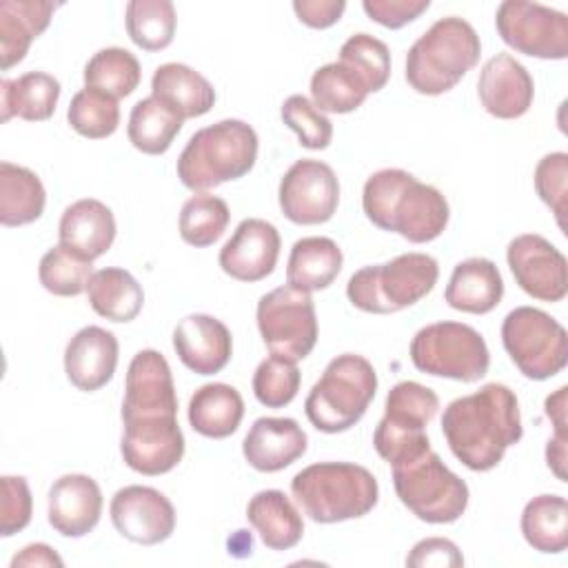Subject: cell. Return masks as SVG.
Wrapping results in <instances>:
<instances>
[{
  "instance_id": "obj_1",
  "label": "cell",
  "mask_w": 568,
  "mask_h": 568,
  "mask_svg": "<svg viewBox=\"0 0 568 568\" xmlns=\"http://www.w3.org/2000/svg\"><path fill=\"white\" fill-rule=\"evenodd\" d=\"M124 464L140 475H164L184 455V435L178 424V395L166 357L153 348L133 355L122 402Z\"/></svg>"
},
{
  "instance_id": "obj_2",
  "label": "cell",
  "mask_w": 568,
  "mask_h": 568,
  "mask_svg": "<svg viewBox=\"0 0 568 568\" xmlns=\"http://www.w3.org/2000/svg\"><path fill=\"white\" fill-rule=\"evenodd\" d=\"M450 453L470 470H493L524 435L517 395L497 382L453 399L442 415Z\"/></svg>"
},
{
  "instance_id": "obj_3",
  "label": "cell",
  "mask_w": 568,
  "mask_h": 568,
  "mask_svg": "<svg viewBox=\"0 0 568 568\" xmlns=\"http://www.w3.org/2000/svg\"><path fill=\"white\" fill-rule=\"evenodd\" d=\"M362 209L375 226L413 244L439 237L450 217L446 197L404 169L375 171L364 184Z\"/></svg>"
},
{
  "instance_id": "obj_4",
  "label": "cell",
  "mask_w": 568,
  "mask_h": 568,
  "mask_svg": "<svg viewBox=\"0 0 568 568\" xmlns=\"http://www.w3.org/2000/svg\"><path fill=\"white\" fill-rule=\"evenodd\" d=\"M302 513L317 524H337L368 515L379 497L373 473L351 462H320L291 479Z\"/></svg>"
},
{
  "instance_id": "obj_5",
  "label": "cell",
  "mask_w": 568,
  "mask_h": 568,
  "mask_svg": "<svg viewBox=\"0 0 568 568\" xmlns=\"http://www.w3.org/2000/svg\"><path fill=\"white\" fill-rule=\"evenodd\" d=\"M257 133L242 120H220L191 135L178 158L180 182L197 193L244 178L257 160Z\"/></svg>"
},
{
  "instance_id": "obj_6",
  "label": "cell",
  "mask_w": 568,
  "mask_h": 568,
  "mask_svg": "<svg viewBox=\"0 0 568 568\" xmlns=\"http://www.w3.org/2000/svg\"><path fill=\"white\" fill-rule=\"evenodd\" d=\"M481 55V42L470 22L457 16L439 18L406 53V82L422 95L450 91Z\"/></svg>"
},
{
  "instance_id": "obj_7",
  "label": "cell",
  "mask_w": 568,
  "mask_h": 568,
  "mask_svg": "<svg viewBox=\"0 0 568 568\" xmlns=\"http://www.w3.org/2000/svg\"><path fill=\"white\" fill-rule=\"evenodd\" d=\"M377 390L373 364L355 353L337 355L313 384L304 402L308 422L322 433H344L355 426Z\"/></svg>"
},
{
  "instance_id": "obj_8",
  "label": "cell",
  "mask_w": 568,
  "mask_h": 568,
  "mask_svg": "<svg viewBox=\"0 0 568 568\" xmlns=\"http://www.w3.org/2000/svg\"><path fill=\"white\" fill-rule=\"evenodd\" d=\"M437 260L426 253H402L386 264L355 271L346 284L348 302L375 315L397 313L424 300L437 284Z\"/></svg>"
},
{
  "instance_id": "obj_9",
  "label": "cell",
  "mask_w": 568,
  "mask_h": 568,
  "mask_svg": "<svg viewBox=\"0 0 568 568\" xmlns=\"http://www.w3.org/2000/svg\"><path fill=\"white\" fill-rule=\"evenodd\" d=\"M393 486L399 501L426 524H453L468 506V486L442 457L428 448L393 466Z\"/></svg>"
},
{
  "instance_id": "obj_10",
  "label": "cell",
  "mask_w": 568,
  "mask_h": 568,
  "mask_svg": "<svg viewBox=\"0 0 568 568\" xmlns=\"http://www.w3.org/2000/svg\"><path fill=\"white\" fill-rule=\"evenodd\" d=\"M410 362L426 375L477 382L488 373L490 353L486 339L473 326L462 322H435L415 333Z\"/></svg>"
},
{
  "instance_id": "obj_11",
  "label": "cell",
  "mask_w": 568,
  "mask_h": 568,
  "mask_svg": "<svg viewBox=\"0 0 568 568\" xmlns=\"http://www.w3.org/2000/svg\"><path fill=\"white\" fill-rule=\"evenodd\" d=\"M501 344L528 379L555 377L568 364L566 328L541 308H513L501 322Z\"/></svg>"
},
{
  "instance_id": "obj_12",
  "label": "cell",
  "mask_w": 568,
  "mask_h": 568,
  "mask_svg": "<svg viewBox=\"0 0 568 568\" xmlns=\"http://www.w3.org/2000/svg\"><path fill=\"white\" fill-rule=\"evenodd\" d=\"M255 317L271 355L300 362L315 348L317 317L311 293L277 286L260 297Z\"/></svg>"
},
{
  "instance_id": "obj_13",
  "label": "cell",
  "mask_w": 568,
  "mask_h": 568,
  "mask_svg": "<svg viewBox=\"0 0 568 568\" xmlns=\"http://www.w3.org/2000/svg\"><path fill=\"white\" fill-rule=\"evenodd\" d=\"M495 27L501 40L532 58L564 60L568 55V16L564 11L524 2L506 0L497 7Z\"/></svg>"
},
{
  "instance_id": "obj_14",
  "label": "cell",
  "mask_w": 568,
  "mask_h": 568,
  "mask_svg": "<svg viewBox=\"0 0 568 568\" xmlns=\"http://www.w3.org/2000/svg\"><path fill=\"white\" fill-rule=\"evenodd\" d=\"M280 209L293 224L311 226L328 222L339 204V180L320 160H297L280 182Z\"/></svg>"
},
{
  "instance_id": "obj_15",
  "label": "cell",
  "mask_w": 568,
  "mask_h": 568,
  "mask_svg": "<svg viewBox=\"0 0 568 568\" xmlns=\"http://www.w3.org/2000/svg\"><path fill=\"white\" fill-rule=\"evenodd\" d=\"M506 260L517 286L541 302H561L568 293L566 255L537 233L510 240Z\"/></svg>"
},
{
  "instance_id": "obj_16",
  "label": "cell",
  "mask_w": 568,
  "mask_h": 568,
  "mask_svg": "<svg viewBox=\"0 0 568 568\" xmlns=\"http://www.w3.org/2000/svg\"><path fill=\"white\" fill-rule=\"evenodd\" d=\"M113 528L133 544L155 546L175 530V508L166 495L151 486H124L111 497Z\"/></svg>"
},
{
  "instance_id": "obj_17",
  "label": "cell",
  "mask_w": 568,
  "mask_h": 568,
  "mask_svg": "<svg viewBox=\"0 0 568 568\" xmlns=\"http://www.w3.org/2000/svg\"><path fill=\"white\" fill-rule=\"evenodd\" d=\"M277 229L260 217H246L220 248V266L240 282H260L273 273L280 257Z\"/></svg>"
},
{
  "instance_id": "obj_18",
  "label": "cell",
  "mask_w": 568,
  "mask_h": 568,
  "mask_svg": "<svg viewBox=\"0 0 568 568\" xmlns=\"http://www.w3.org/2000/svg\"><path fill=\"white\" fill-rule=\"evenodd\" d=\"M477 93L486 113L499 120H515L530 109L535 84L521 62L510 53H497L481 67Z\"/></svg>"
},
{
  "instance_id": "obj_19",
  "label": "cell",
  "mask_w": 568,
  "mask_h": 568,
  "mask_svg": "<svg viewBox=\"0 0 568 568\" xmlns=\"http://www.w3.org/2000/svg\"><path fill=\"white\" fill-rule=\"evenodd\" d=\"M173 348L180 362L197 375L220 373L233 355V337L224 322L213 315L195 313L178 322Z\"/></svg>"
},
{
  "instance_id": "obj_20",
  "label": "cell",
  "mask_w": 568,
  "mask_h": 568,
  "mask_svg": "<svg viewBox=\"0 0 568 568\" xmlns=\"http://www.w3.org/2000/svg\"><path fill=\"white\" fill-rule=\"evenodd\" d=\"M102 515V490L89 475L58 477L49 488V524L62 537H84Z\"/></svg>"
},
{
  "instance_id": "obj_21",
  "label": "cell",
  "mask_w": 568,
  "mask_h": 568,
  "mask_svg": "<svg viewBox=\"0 0 568 568\" xmlns=\"http://www.w3.org/2000/svg\"><path fill=\"white\" fill-rule=\"evenodd\" d=\"M118 339L102 326L80 328L64 348V373L84 393L106 386L118 366Z\"/></svg>"
},
{
  "instance_id": "obj_22",
  "label": "cell",
  "mask_w": 568,
  "mask_h": 568,
  "mask_svg": "<svg viewBox=\"0 0 568 568\" xmlns=\"http://www.w3.org/2000/svg\"><path fill=\"white\" fill-rule=\"evenodd\" d=\"M308 437L291 417H260L242 442L248 466L260 473H277L306 453Z\"/></svg>"
},
{
  "instance_id": "obj_23",
  "label": "cell",
  "mask_w": 568,
  "mask_h": 568,
  "mask_svg": "<svg viewBox=\"0 0 568 568\" xmlns=\"http://www.w3.org/2000/svg\"><path fill=\"white\" fill-rule=\"evenodd\" d=\"M58 240L78 255L91 262L98 260L115 240L113 211L95 197H84L69 204L60 217Z\"/></svg>"
},
{
  "instance_id": "obj_24",
  "label": "cell",
  "mask_w": 568,
  "mask_h": 568,
  "mask_svg": "<svg viewBox=\"0 0 568 568\" xmlns=\"http://www.w3.org/2000/svg\"><path fill=\"white\" fill-rule=\"evenodd\" d=\"M504 297V280L495 262L468 257L453 268L444 300L450 308L473 315L490 313Z\"/></svg>"
},
{
  "instance_id": "obj_25",
  "label": "cell",
  "mask_w": 568,
  "mask_h": 568,
  "mask_svg": "<svg viewBox=\"0 0 568 568\" xmlns=\"http://www.w3.org/2000/svg\"><path fill=\"white\" fill-rule=\"evenodd\" d=\"M151 95L173 109L182 120L204 115L215 104L213 84L182 62L160 64L151 78Z\"/></svg>"
},
{
  "instance_id": "obj_26",
  "label": "cell",
  "mask_w": 568,
  "mask_h": 568,
  "mask_svg": "<svg viewBox=\"0 0 568 568\" xmlns=\"http://www.w3.org/2000/svg\"><path fill=\"white\" fill-rule=\"evenodd\" d=\"M55 11L53 2L2 0L0 2V55L2 69L22 62L31 42L49 27Z\"/></svg>"
},
{
  "instance_id": "obj_27",
  "label": "cell",
  "mask_w": 568,
  "mask_h": 568,
  "mask_svg": "<svg viewBox=\"0 0 568 568\" xmlns=\"http://www.w3.org/2000/svg\"><path fill=\"white\" fill-rule=\"evenodd\" d=\"M246 519L271 550H288L300 544L304 521L293 501L282 490H260L246 506Z\"/></svg>"
},
{
  "instance_id": "obj_28",
  "label": "cell",
  "mask_w": 568,
  "mask_h": 568,
  "mask_svg": "<svg viewBox=\"0 0 568 568\" xmlns=\"http://www.w3.org/2000/svg\"><path fill=\"white\" fill-rule=\"evenodd\" d=\"M242 417L244 399L231 384H204L189 399V424L204 437L224 439L233 435Z\"/></svg>"
},
{
  "instance_id": "obj_29",
  "label": "cell",
  "mask_w": 568,
  "mask_h": 568,
  "mask_svg": "<svg viewBox=\"0 0 568 568\" xmlns=\"http://www.w3.org/2000/svg\"><path fill=\"white\" fill-rule=\"evenodd\" d=\"M342 248L331 237H302L291 248L286 284L306 293L322 291L335 282L342 271Z\"/></svg>"
},
{
  "instance_id": "obj_30",
  "label": "cell",
  "mask_w": 568,
  "mask_h": 568,
  "mask_svg": "<svg viewBox=\"0 0 568 568\" xmlns=\"http://www.w3.org/2000/svg\"><path fill=\"white\" fill-rule=\"evenodd\" d=\"M60 98V82L44 71H29L16 80L0 82V120L13 115L27 122L49 120Z\"/></svg>"
},
{
  "instance_id": "obj_31",
  "label": "cell",
  "mask_w": 568,
  "mask_h": 568,
  "mask_svg": "<svg viewBox=\"0 0 568 568\" xmlns=\"http://www.w3.org/2000/svg\"><path fill=\"white\" fill-rule=\"evenodd\" d=\"M87 297L91 308L111 322L135 320L144 304V291L138 280L118 266L95 271L87 284Z\"/></svg>"
},
{
  "instance_id": "obj_32",
  "label": "cell",
  "mask_w": 568,
  "mask_h": 568,
  "mask_svg": "<svg viewBox=\"0 0 568 568\" xmlns=\"http://www.w3.org/2000/svg\"><path fill=\"white\" fill-rule=\"evenodd\" d=\"M47 204L40 178L11 162H0V222L2 226H24L36 222Z\"/></svg>"
},
{
  "instance_id": "obj_33",
  "label": "cell",
  "mask_w": 568,
  "mask_h": 568,
  "mask_svg": "<svg viewBox=\"0 0 568 568\" xmlns=\"http://www.w3.org/2000/svg\"><path fill=\"white\" fill-rule=\"evenodd\" d=\"M521 535L539 552H564L568 546V504L561 495H537L521 513Z\"/></svg>"
},
{
  "instance_id": "obj_34",
  "label": "cell",
  "mask_w": 568,
  "mask_h": 568,
  "mask_svg": "<svg viewBox=\"0 0 568 568\" xmlns=\"http://www.w3.org/2000/svg\"><path fill=\"white\" fill-rule=\"evenodd\" d=\"M182 122L184 120L173 109L149 95L133 104L126 135L138 151L146 155H162L169 151L175 135L180 133Z\"/></svg>"
},
{
  "instance_id": "obj_35",
  "label": "cell",
  "mask_w": 568,
  "mask_h": 568,
  "mask_svg": "<svg viewBox=\"0 0 568 568\" xmlns=\"http://www.w3.org/2000/svg\"><path fill=\"white\" fill-rule=\"evenodd\" d=\"M142 78L138 58L122 47H106L93 53L84 67V87L115 100L131 95Z\"/></svg>"
},
{
  "instance_id": "obj_36",
  "label": "cell",
  "mask_w": 568,
  "mask_h": 568,
  "mask_svg": "<svg viewBox=\"0 0 568 568\" xmlns=\"http://www.w3.org/2000/svg\"><path fill=\"white\" fill-rule=\"evenodd\" d=\"M368 91L342 62L320 67L311 78V98L322 113H351L359 109Z\"/></svg>"
},
{
  "instance_id": "obj_37",
  "label": "cell",
  "mask_w": 568,
  "mask_h": 568,
  "mask_svg": "<svg viewBox=\"0 0 568 568\" xmlns=\"http://www.w3.org/2000/svg\"><path fill=\"white\" fill-rule=\"evenodd\" d=\"M126 33L144 51H162L175 36V7L171 0H131L126 4Z\"/></svg>"
},
{
  "instance_id": "obj_38",
  "label": "cell",
  "mask_w": 568,
  "mask_h": 568,
  "mask_svg": "<svg viewBox=\"0 0 568 568\" xmlns=\"http://www.w3.org/2000/svg\"><path fill=\"white\" fill-rule=\"evenodd\" d=\"M231 220L229 204L209 193H197L182 204L180 211V235L186 244L204 248L215 244Z\"/></svg>"
},
{
  "instance_id": "obj_39",
  "label": "cell",
  "mask_w": 568,
  "mask_h": 568,
  "mask_svg": "<svg viewBox=\"0 0 568 568\" xmlns=\"http://www.w3.org/2000/svg\"><path fill=\"white\" fill-rule=\"evenodd\" d=\"M91 275H93L91 260L78 255L75 251L67 248L60 242L42 255L40 268H38L40 284L49 293L60 297H75L82 291H87Z\"/></svg>"
},
{
  "instance_id": "obj_40",
  "label": "cell",
  "mask_w": 568,
  "mask_h": 568,
  "mask_svg": "<svg viewBox=\"0 0 568 568\" xmlns=\"http://www.w3.org/2000/svg\"><path fill=\"white\" fill-rule=\"evenodd\" d=\"M67 120L82 138L102 140L115 133L120 124V106L115 98L84 87L71 98Z\"/></svg>"
},
{
  "instance_id": "obj_41",
  "label": "cell",
  "mask_w": 568,
  "mask_h": 568,
  "mask_svg": "<svg viewBox=\"0 0 568 568\" xmlns=\"http://www.w3.org/2000/svg\"><path fill=\"white\" fill-rule=\"evenodd\" d=\"M346 69H351L368 93L382 91L390 78V53L388 47L373 38L371 33H355L351 36L342 49L339 60Z\"/></svg>"
},
{
  "instance_id": "obj_42",
  "label": "cell",
  "mask_w": 568,
  "mask_h": 568,
  "mask_svg": "<svg viewBox=\"0 0 568 568\" xmlns=\"http://www.w3.org/2000/svg\"><path fill=\"white\" fill-rule=\"evenodd\" d=\"M384 419L408 426V428H426L439 408V397L428 386L417 382H399L386 395Z\"/></svg>"
},
{
  "instance_id": "obj_43",
  "label": "cell",
  "mask_w": 568,
  "mask_h": 568,
  "mask_svg": "<svg viewBox=\"0 0 568 568\" xmlns=\"http://www.w3.org/2000/svg\"><path fill=\"white\" fill-rule=\"evenodd\" d=\"M300 368L295 362L271 355L255 368L253 393L255 399L266 408H284L300 390Z\"/></svg>"
},
{
  "instance_id": "obj_44",
  "label": "cell",
  "mask_w": 568,
  "mask_h": 568,
  "mask_svg": "<svg viewBox=\"0 0 568 568\" xmlns=\"http://www.w3.org/2000/svg\"><path fill=\"white\" fill-rule=\"evenodd\" d=\"M280 115L282 122L297 133V140L304 149L320 151L331 144L333 124L322 111L315 109V104L308 98L300 93L288 95L280 109Z\"/></svg>"
},
{
  "instance_id": "obj_45",
  "label": "cell",
  "mask_w": 568,
  "mask_h": 568,
  "mask_svg": "<svg viewBox=\"0 0 568 568\" xmlns=\"http://www.w3.org/2000/svg\"><path fill=\"white\" fill-rule=\"evenodd\" d=\"M566 184H568V155L564 151L544 155L535 166V191L546 206L555 213L559 229L564 231L566 217Z\"/></svg>"
},
{
  "instance_id": "obj_46",
  "label": "cell",
  "mask_w": 568,
  "mask_h": 568,
  "mask_svg": "<svg viewBox=\"0 0 568 568\" xmlns=\"http://www.w3.org/2000/svg\"><path fill=\"white\" fill-rule=\"evenodd\" d=\"M2 499H0V535L11 537L29 526L31 521V490L24 477L4 475L2 477Z\"/></svg>"
},
{
  "instance_id": "obj_47",
  "label": "cell",
  "mask_w": 568,
  "mask_h": 568,
  "mask_svg": "<svg viewBox=\"0 0 568 568\" xmlns=\"http://www.w3.org/2000/svg\"><path fill=\"white\" fill-rule=\"evenodd\" d=\"M430 7L428 0H364L362 9L366 16L386 27V29H402L404 24L417 20Z\"/></svg>"
},
{
  "instance_id": "obj_48",
  "label": "cell",
  "mask_w": 568,
  "mask_h": 568,
  "mask_svg": "<svg viewBox=\"0 0 568 568\" xmlns=\"http://www.w3.org/2000/svg\"><path fill=\"white\" fill-rule=\"evenodd\" d=\"M406 566H413V568H424V566L426 568L428 566L457 568V566H464V557L450 539L426 537V539H422L413 546L410 555L406 557Z\"/></svg>"
},
{
  "instance_id": "obj_49",
  "label": "cell",
  "mask_w": 568,
  "mask_h": 568,
  "mask_svg": "<svg viewBox=\"0 0 568 568\" xmlns=\"http://www.w3.org/2000/svg\"><path fill=\"white\" fill-rule=\"evenodd\" d=\"M293 11L311 29L333 27L346 11L344 0H295Z\"/></svg>"
},
{
  "instance_id": "obj_50",
  "label": "cell",
  "mask_w": 568,
  "mask_h": 568,
  "mask_svg": "<svg viewBox=\"0 0 568 568\" xmlns=\"http://www.w3.org/2000/svg\"><path fill=\"white\" fill-rule=\"evenodd\" d=\"M62 564L64 561L60 559V555L47 544H29L11 559V568H18V566H62Z\"/></svg>"
},
{
  "instance_id": "obj_51",
  "label": "cell",
  "mask_w": 568,
  "mask_h": 568,
  "mask_svg": "<svg viewBox=\"0 0 568 568\" xmlns=\"http://www.w3.org/2000/svg\"><path fill=\"white\" fill-rule=\"evenodd\" d=\"M566 386L557 388L555 395L546 397V415L555 426L557 437H566Z\"/></svg>"
},
{
  "instance_id": "obj_52",
  "label": "cell",
  "mask_w": 568,
  "mask_h": 568,
  "mask_svg": "<svg viewBox=\"0 0 568 568\" xmlns=\"http://www.w3.org/2000/svg\"><path fill=\"white\" fill-rule=\"evenodd\" d=\"M546 462H548V468L557 475V479L566 481V437H552L548 439V446H546Z\"/></svg>"
}]
</instances>
